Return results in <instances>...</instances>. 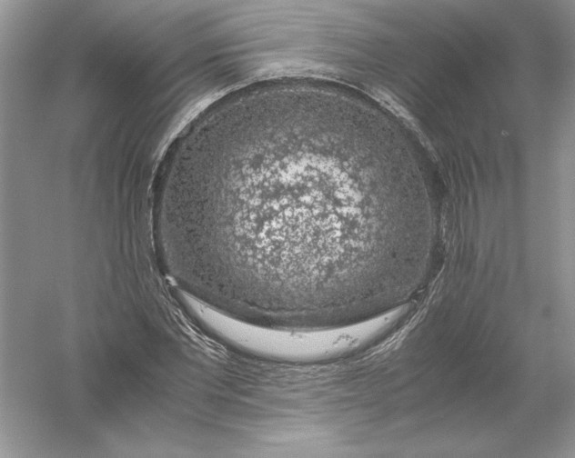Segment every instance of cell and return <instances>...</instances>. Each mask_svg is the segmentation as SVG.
Returning a JSON list of instances; mask_svg holds the SVG:
<instances>
[{
    "instance_id": "cell-1",
    "label": "cell",
    "mask_w": 575,
    "mask_h": 458,
    "mask_svg": "<svg viewBox=\"0 0 575 458\" xmlns=\"http://www.w3.org/2000/svg\"><path fill=\"white\" fill-rule=\"evenodd\" d=\"M307 87L222 105L187 136L166 235L194 293L236 318L322 329L363 317L410 210L374 196L353 100Z\"/></svg>"
},
{
    "instance_id": "cell-2",
    "label": "cell",
    "mask_w": 575,
    "mask_h": 458,
    "mask_svg": "<svg viewBox=\"0 0 575 458\" xmlns=\"http://www.w3.org/2000/svg\"><path fill=\"white\" fill-rule=\"evenodd\" d=\"M193 317L223 342L250 353L287 361L327 359L351 353L372 339L369 326L359 323L321 330H288L238 320L197 303Z\"/></svg>"
}]
</instances>
